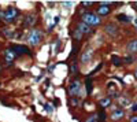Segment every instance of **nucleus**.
Listing matches in <instances>:
<instances>
[{"label": "nucleus", "instance_id": "21", "mask_svg": "<svg viewBox=\"0 0 137 122\" xmlns=\"http://www.w3.org/2000/svg\"><path fill=\"white\" fill-rule=\"evenodd\" d=\"M81 36H82V33H81L80 30H78V29H77V30H74V32H73V37H74L76 40H80V38H81Z\"/></svg>", "mask_w": 137, "mask_h": 122}, {"label": "nucleus", "instance_id": "6", "mask_svg": "<svg viewBox=\"0 0 137 122\" xmlns=\"http://www.w3.org/2000/svg\"><path fill=\"white\" fill-rule=\"evenodd\" d=\"M107 92H108L110 97H118V88L114 82H108L107 84Z\"/></svg>", "mask_w": 137, "mask_h": 122}, {"label": "nucleus", "instance_id": "16", "mask_svg": "<svg viewBox=\"0 0 137 122\" xmlns=\"http://www.w3.org/2000/svg\"><path fill=\"white\" fill-rule=\"evenodd\" d=\"M111 62H112V65H114V66H121L122 65V59L119 56H117V55L111 56Z\"/></svg>", "mask_w": 137, "mask_h": 122}, {"label": "nucleus", "instance_id": "34", "mask_svg": "<svg viewBox=\"0 0 137 122\" xmlns=\"http://www.w3.org/2000/svg\"><path fill=\"white\" fill-rule=\"evenodd\" d=\"M132 6H133V7H137V2H134V3H132Z\"/></svg>", "mask_w": 137, "mask_h": 122}, {"label": "nucleus", "instance_id": "13", "mask_svg": "<svg viewBox=\"0 0 137 122\" xmlns=\"http://www.w3.org/2000/svg\"><path fill=\"white\" fill-rule=\"evenodd\" d=\"M91 59H92V51L91 50H88V51H85L84 53H82V56H81V62L82 63L89 62Z\"/></svg>", "mask_w": 137, "mask_h": 122}, {"label": "nucleus", "instance_id": "4", "mask_svg": "<svg viewBox=\"0 0 137 122\" xmlns=\"http://www.w3.org/2000/svg\"><path fill=\"white\" fill-rule=\"evenodd\" d=\"M80 91H81V85H80V82L78 81H73L70 86H68V92H70V95L73 96H76L80 93Z\"/></svg>", "mask_w": 137, "mask_h": 122}, {"label": "nucleus", "instance_id": "26", "mask_svg": "<svg viewBox=\"0 0 137 122\" xmlns=\"http://www.w3.org/2000/svg\"><path fill=\"white\" fill-rule=\"evenodd\" d=\"M44 109H45L48 113H52V110H53V109H52V106H51V104H48V103L44 104Z\"/></svg>", "mask_w": 137, "mask_h": 122}, {"label": "nucleus", "instance_id": "23", "mask_svg": "<svg viewBox=\"0 0 137 122\" xmlns=\"http://www.w3.org/2000/svg\"><path fill=\"white\" fill-rule=\"evenodd\" d=\"M77 62H73L71 65H70V71H71V74H74V73L77 71Z\"/></svg>", "mask_w": 137, "mask_h": 122}, {"label": "nucleus", "instance_id": "8", "mask_svg": "<svg viewBox=\"0 0 137 122\" xmlns=\"http://www.w3.org/2000/svg\"><path fill=\"white\" fill-rule=\"evenodd\" d=\"M77 29H78L81 33H92V32H93V30L89 28V25H86V23H84V22L77 23Z\"/></svg>", "mask_w": 137, "mask_h": 122}, {"label": "nucleus", "instance_id": "10", "mask_svg": "<svg viewBox=\"0 0 137 122\" xmlns=\"http://www.w3.org/2000/svg\"><path fill=\"white\" fill-rule=\"evenodd\" d=\"M4 58H6V63H7V66H10L12 63V60H14V58H15V53H14L11 50H8L6 51V53H4Z\"/></svg>", "mask_w": 137, "mask_h": 122}, {"label": "nucleus", "instance_id": "20", "mask_svg": "<svg viewBox=\"0 0 137 122\" xmlns=\"http://www.w3.org/2000/svg\"><path fill=\"white\" fill-rule=\"evenodd\" d=\"M97 118H99V122H106V113L101 110L100 113L97 114Z\"/></svg>", "mask_w": 137, "mask_h": 122}, {"label": "nucleus", "instance_id": "11", "mask_svg": "<svg viewBox=\"0 0 137 122\" xmlns=\"http://www.w3.org/2000/svg\"><path fill=\"white\" fill-rule=\"evenodd\" d=\"M122 117H124V110L122 109H114V111H112V114H111V119L118 121Z\"/></svg>", "mask_w": 137, "mask_h": 122}, {"label": "nucleus", "instance_id": "27", "mask_svg": "<svg viewBox=\"0 0 137 122\" xmlns=\"http://www.w3.org/2000/svg\"><path fill=\"white\" fill-rule=\"evenodd\" d=\"M125 62L126 63H132V62H133V55H130V53H129V55L125 58Z\"/></svg>", "mask_w": 137, "mask_h": 122}, {"label": "nucleus", "instance_id": "14", "mask_svg": "<svg viewBox=\"0 0 137 122\" xmlns=\"http://www.w3.org/2000/svg\"><path fill=\"white\" fill-rule=\"evenodd\" d=\"M99 104L104 109V107H108L110 104H111V97L108 96V97H103V99H100L99 100Z\"/></svg>", "mask_w": 137, "mask_h": 122}, {"label": "nucleus", "instance_id": "9", "mask_svg": "<svg viewBox=\"0 0 137 122\" xmlns=\"http://www.w3.org/2000/svg\"><path fill=\"white\" fill-rule=\"evenodd\" d=\"M104 30L108 33V35H111V36H115L117 35V32H118V28H117L114 23H107L106 25V28H104Z\"/></svg>", "mask_w": 137, "mask_h": 122}, {"label": "nucleus", "instance_id": "12", "mask_svg": "<svg viewBox=\"0 0 137 122\" xmlns=\"http://www.w3.org/2000/svg\"><path fill=\"white\" fill-rule=\"evenodd\" d=\"M110 6H99L97 8V14L99 15H107V14H110Z\"/></svg>", "mask_w": 137, "mask_h": 122}, {"label": "nucleus", "instance_id": "17", "mask_svg": "<svg viewBox=\"0 0 137 122\" xmlns=\"http://www.w3.org/2000/svg\"><path fill=\"white\" fill-rule=\"evenodd\" d=\"M117 19L121 21V22H124V23H128L130 21V18L128 15H125V14H118V15H117Z\"/></svg>", "mask_w": 137, "mask_h": 122}, {"label": "nucleus", "instance_id": "24", "mask_svg": "<svg viewBox=\"0 0 137 122\" xmlns=\"http://www.w3.org/2000/svg\"><path fill=\"white\" fill-rule=\"evenodd\" d=\"M71 104H73V106H80V104H81L80 97H73V99H71Z\"/></svg>", "mask_w": 137, "mask_h": 122}, {"label": "nucleus", "instance_id": "2", "mask_svg": "<svg viewBox=\"0 0 137 122\" xmlns=\"http://www.w3.org/2000/svg\"><path fill=\"white\" fill-rule=\"evenodd\" d=\"M17 15H18V10L14 8V7H10V8H7L6 11L3 12V18H4L6 22H12Z\"/></svg>", "mask_w": 137, "mask_h": 122}, {"label": "nucleus", "instance_id": "15", "mask_svg": "<svg viewBox=\"0 0 137 122\" xmlns=\"http://www.w3.org/2000/svg\"><path fill=\"white\" fill-rule=\"evenodd\" d=\"M128 51L129 52H136L137 51V40H132L128 44Z\"/></svg>", "mask_w": 137, "mask_h": 122}, {"label": "nucleus", "instance_id": "18", "mask_svg": "<svg viewBox=\"0 0 137 122\" xmlns=\"http://www.w3.org/2000/svg\"><path fill=\"white\" fill-rule=\"evenodd\" d=\"M85 86H86V92H88V93H91V92H92V78L88 77L86 81H85Z\"/></svg>", "mask_w": 137, "mask_h": 122}, {"label": "nucleus", "instance_id": "1", "mask_svg": "<svg viewBox=\"0 0 137 122\" xmlns=\"http://www.w3.org/2000/svg\"><path fill=\"white\" fill-rule=\"evenodd\" d=\"M82 21H84V23H86V25L95 26V25H99L100 23V18L97 15H95V14H92V12H85L84 15H82Z\"/></svg>", "mask_w": 137, "mask_h": 122}, {"label": "nucleus", "instance_id": "28", "mask_svg": "<svg viewBox=\"0 0 137 122\" xmlns=\"http://www.w3.org/2000/svg\"><path fill=\"white\" fill-rule=\"evenodd\" d=\"M81 4H82V6H85V7H89V6H92V2H82Z\"/></svg>", "mask_w": 137, "mask_h": 122}, {"label": "nucleus", "instance_id": "36", "mask_svg": "<svg viewBox=\"0 0 137 122\" xmlns=\"http://www.w3.org/2000/svg\"><path fill=\"white\" fill-rule=\"evenodd\" d=\"M0 70H2V67H0Z\"/></svg>", "mask_w": 137, "mask_h": 122}, {"label": "nucleus", "instance_id": "30", "mask_svg": "<svg viewBox=\"0 0 137 122\" xmlns=\"http://www.w3.org/2000/svg\"><path fill=\"white\" fill-rule=\"evenodd\" d=\"M71 4L73 3H70V2H63V6H65V7H70Z\"/></svg>", "mask_w": 137, "mask_h": 122}, {"label": "nucleus", "instance_id": "22", "mask_svg": "<svg viewBox=\"0 0 137 122\" xmlns=\"http://www.w3.org/2000/svg\"><path fill=\"white\" fill-rule=\"evenodd\" d=\"M101 66H103V65H101V63H100V65H97V66L95 67V69H93V70H92V71L89 73V78H91V77H92V76H93V74H95V73H97V71H99V70L101 69Z\"/></svg>", "mask_w": 137, "mask_h": 122}, {"label": "nucleus", "instance_id": "19", "mask_svg": "<svg viewBox=\"0 0 137 122\" xmlns=\"http://www.w3.org/2000/svg\"><path fill=\"white\" fill-rule=\"evenodd\" d=\"M119 101H121L122 106H129V104H130V101H129V99H128L126 96H121V97H119Z\"/></svg>", "mask_w": 137, "mask_h": 122}, {"label": "nucleus", "instance_id": "33", "mask_svg": "<svg viewBox=\"0 0 137 122\" xmlns=\"http://www.w3.org/2000/svg\"><path fill=\"white\" fill-rule=\"evenodd\" d=\"M133 23H134V26L137 28V18H136V19H134V21H133Z\"/></svg>", "mask_w": 137, "mask_h": 122}, {"label": "nucleus", "instance_id": "29", "mask_svg": "<svg viewBox=\"0 0 137 122\" xmlns=\"http://www.w3.org/2000/svg\"><path fill=\"white\" fill-rule=\"evenodd\" d=\"M58 22H59V17H55V18H53V26L58 25Z\"/></svg>", "mask_w": 137, "mask_h": 122}, {"label": "nucleus", "instance_id": "3", "mask_svg": "<svg viewBox=\"0 0 137 122\" xmlns=\"http://www.w3.org/2000/svg\"><path fill=\"white\" fill-rule=\"evenodd\" d=\"M40 32L38 30H32L30 32V35H29V43L32 44V45H37L38 43H40Z\"/></svg>", "mask_w": 137, "mask_h": 122}, {"label": "nucleus", "instance_id": "32", "mask_svg": "<svg viewBox=\"0 0 137 122\" xmlns=\"http://www.w3.org/2000/svg\"><path fill=\"white\" fill-rule=\"evenodd\" d=\"M130 122H137V117H132V118H130Z\"/></svg>", "mask_w": 137, "mask_h": 122}, {"label": "nucleus", "instance_id": "7", "mask_svg": "<svg viewBox=\"0 0 137 122\" xmlns=\"http://www.w3.org/2000/svg\"><path fill=\"white\" fill-rule=\"evenodd\" d=\"M34 22H36V17L33 15V14H29V15L25 17L23 19V28H29V26H33Z\"/></svg>", "mask_w": 137, "mask_h": 122}, {"label": "nucleus", "instance_id": "25", "mask_svg": "<svg viewBox=\"0 0 137 122\" xmlns=\"http://www.w3.org/2000/svg\"><path fill=\"white\" fill-rule=\"evenodd\" d=\"M85 122H99V119H97V115H92V117H89Z\"/></svg>", "mask_w": 137, "mask_h": 122}, {"label": "nucleus", "instance_id": "5", "mask_svg": "<svg viewBox=\"0 0 137 122\" xmlns=\"http://www.w3.org/2000/svg\"><path fill=\"white\" fill-rule=\"evenodd\" d=\"M15 55H21V53H30V51H29V48L23 47V45H11V48H10Z\"/></svg>", "mask_w": 137, "mask_h": 122}, {"label": "nucleus", "instance_id": "31", "mask_svg": "<svg viewBox=\"0 0 137 122\" xmlns=\"http://www.w3.org/2000/svg\"><path fill=\"white\" fill-rule=\"evenodd\" d=\"M132 111H134V113H136V111H137V104H133V106H132V109H130Z\"/></svg>", "mask_w": 137, "mask_h": 122}, {"label": "nucleus", "instance_id": "35", "mask_svg": "<svg viewBox=\"0 0 137 122\" xmlns=\"http://www.w3.org/2000/svg\"><path fill=\"white\" fill-rule=\"evenodd\" d=\"M134 76H136V78H137V70H136V73H134Z\"/></svg>", "mask_w": 137, "mask_h": 122}]
</instances>
